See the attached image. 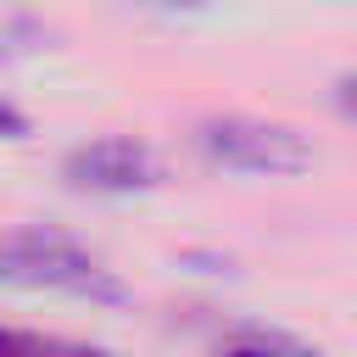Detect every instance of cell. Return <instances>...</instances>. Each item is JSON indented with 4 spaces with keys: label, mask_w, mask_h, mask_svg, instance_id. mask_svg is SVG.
I'll return each instance as SVG.
<instances>
[{
    "label": "cell",
    "mask_w": 357,
    "mask_h": 357,
    "mask_svg": "<svg viewBox=\"0 0 357 357\" xmlns=\"http://www.w3.org/2000/svg\"><path fill=\"white\" fill-rule=\"evenodd\" d=\"M0 346H11V351H39V346H45V335H17V329H0Z\"/></svg>",
    "instance_id": "cell-6"
},
{
    "label": "cell",
    "mask_w": 357,
    "mask_h": 357,
    "mask_svg": "<svg viewBox=\"0 0 357 357\" xmlns=\"http://www.w3.org/2000/svg\"><path fill=\"white\" fill-rule=\"evenodd\" d=\"M195 151L212 167L229 173H301L312 167V145L307 134L268 123V117H245V112H223V117H201L195 123Z\"/></svg>",
    "instance_id": "cell-2"
},
{
    "label": "cell",
    "mask_w": 357,
    "mask_h": 357,
    "mask_svg": "<svg viewBox=\"0 0 357 357\" xmlns=\"http://www.w3.org/2000/svg\"><path fill=\"white\" fill-rule=\"evenodd\" d=\"M61 178L73 190H89V195H134V190H151L162 178V162L145 139L106 134V139H89V145L67 151Z\"/></svg>",
    "instance_id": "cell-3"
},
{
    "label": "cell",
    "mask_w": 357,
    "mask_h": 357,
    "mask_svg": "<svg viewBox=\"0 0 357 357\" xmlns=\"http://www.w3.org/2000/svg\"><path fill=\"white\" fill-rule=\"evenodd\" d=\"M0 279L6 284H22V290H67V296H84V301H123V279L89 251L78 245L73 234H56V229H17L0 240Z\"/></svg>",
    "instance_id": "cell-1"
},
{
    "label": "cell",
    "mask_w": 357,
    "mask_h": 357,
    "mask_svg": "<svg viewBox=\"0 0 357 357\" xmlns=\"http://www.w3.org/2000/svg\"><path fill=\"white\" fill-rule=\"evenodd\" d=\"M145 6H156V11H206L212 0H145Z\"/></svg>",
    "instance_id": "cell-7"
},
{
    "label": "cell",
    "mask_w": 357,
    "mask_h": 357,
    "mask_svg": "<svg viewBox=\"0 0 357 357\" xmlns=\"http://www.w3.org/2000/svg\"><path fill=\"white\" fill-rule=\"evenodd\" d=\"M335 106H340L346 117H357V73H346V78L335 84Z\"/></svg>",
    "instance_id": "cell-5"
},
{
    "label": "cell",
    "mask_w": 357,
    "mask_h": 357,
    "mask_svg": "<svg viewBox=\"0 0 357 357\" xmlns=\"http://www.w3.org/2000/svg\"><path fill=\"white\" fill-rule=\"evenodd\" d=\"M212 346L218 351H307L301 335L273 329V324H229V329L212 335Z\"/></svg>",
    "instance_id": "cell-4"
}]
</instances>
